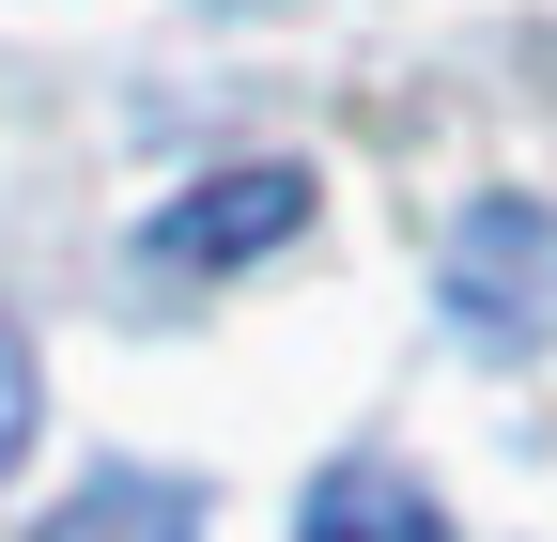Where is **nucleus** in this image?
I'll return each mask as SVG.
<instances>
[{
    "mask_svg": "<svg viewBox=\"0 0 557 542\" xmlns=\"http://www.w3.org/2000/svg\"><path fill=\"white\" fill-rule=\"evenodd\" d=\"M434 295H449V325H465L480 357H542V342H557V201L480 186L465 218H449Z\"/></svg>",
    "mask_w": 557,
    "mask_h": 542,
    "instance_id": "1",
    "label": "nucleus"
},
{
    "mask_svg": "<svg viewBox=\"0 0 557 542\" xmlns=\"http://www.w3.org/2000/svg\"><path fill=\"white\" fill-rule=\"evenodd\" d=\"M295 233H310V171H295V156H248V171L186 186L171 218H156V263H171V280H233V263L295 248Z\"/></svg>",
    "mask_w": 557,
    "mask_h": 542,
    "instance_id": "2",
    "label": "nucleus"
},
{
    "mask_svg": "<svg viewBox=\"0 0 557 542\" xmlns=\"http://www.w3.org/2000/svg\"><path fill=\"white\" fill-rule=\"evenodd\" d=\"M295 542H449V512H434V481H418V465L341 449L325 481H310V512H295Z\"/></svg>",
    "mask_w": 557,
    "mask_h": 542,
    "instance_id": "3",
    "label": "nucleus"
},
{
    "mask_svg": "<svg viewBox=\"0 0 557 542\" xmlns=\"http://www.w3.org/2000/svg\"><path fill=\"white\" fill-rule=\"evenodd\" d=\"M32 542H201V481H171V465H94Z\"/></svg>",
    "mask_w": 557,
    "mask_h": 542,
    "instance_id": "4",
    "label": "nucleus"
},
{
    "mask_svg": "<svg viewBox=\"0 0 557 542\" xmlns=\"http://www.w3.org/2000/svg\"><path fill=\"white\" fill-rule=\"evenodd\" d=\"M32 419H47V387H32V342H16V310H0V481H16Z\"/></svg>",
    "mask_w": 557,
    "mask_h": 542,
    "instance_id": "5",
    "label": "nucleus"
}]
</instances>
